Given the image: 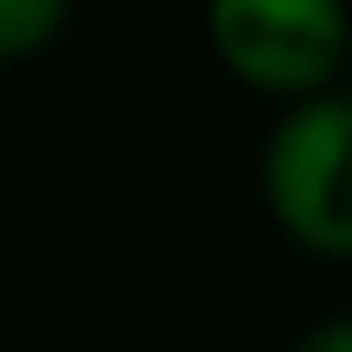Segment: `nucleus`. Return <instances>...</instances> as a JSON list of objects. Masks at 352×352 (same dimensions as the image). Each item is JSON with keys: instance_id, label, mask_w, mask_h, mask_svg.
Segmentation results:
<instances>
[{"instance_id": "f257e3e1", "label": "nucleus", "mask_w": 352, "mask_h": 352, "mask_svg": "<svg viewBox=\"0 0 352 352\" xmlns=\"http://www.w3.org/2000/svg\"><path fill=\"white\" fill-rule=\"evenodd\" d=\"M267 202L314 254H352V98H307L267 138Z\"/></svg>"}, {"instance_id": "f03ea898", "label": "nucleus", "mask_w": 352, "mask_h": 352, "mask_svg": "<svg viewBox=\"0 0 352 352\" xmlns=\"http://www.w3.org/2000/svg\"><path fill=\"white\" fill-rule=\"evenodd\" d=\"M340 0H209V39L235 78L261 91H320L346 59Z\"/></svg>"}, {"instance_id": "7ed1b4c3", "label": "nucleus", "mask_w": 352, "mask_h": 352, "mask_svg": "<svg viewBox=\"0 0 352 352\" xmlns=\"http://www.w3.org/2000/svg\"><path fill=\"white\" fill-rule=\"evenodd\" d=\"M72 0H0V59H26L65 26Z\"/></svg>"}, {"instance_id": "20e7f679", "label": "nucleus", "mask_w": 352, "mask_h": 352, "mask_svg": "<svg viewBox=\"0 0 352 352\" xmlns=\"http://www.w3.org/2000/svg\"><path fill=\"white\" fill-rule=\"evenodd\" d=\"M300 352H352V314L346 320H320V327L300 340Z\"/></svg>"}, {"instance_id": "39448f33", "label": "nucleus", "mask_w": 352, "mask_h": 352, "mask_svg": "<svg viewBox=\"0 0 352 352\" xmlns=\"http://www.w3.org/2000/svg\"><path fill=\"white\" fill-rule=\"evenodd\" d=\"M340 65H346V72H352V33H346V59H340Z\"/></svg>"}]
</instances>
